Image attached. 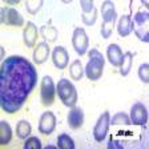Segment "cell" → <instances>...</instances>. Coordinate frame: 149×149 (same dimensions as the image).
<instances>
[{
	"instance_id": "1",
	"label": "cell",
	"mask_w": 149,
	"mask_h": 149,
	"mask_svg": "<svg viewBox=\"0 0 149 149\" xmlns=\"http://www.w3.org/2000/svg\"><path fill=\"white\" fill-rule=\"evenodd\" d=\"M37 84V72L29 60L13 55L0 65V108L13 115L25 104Z\"/></svg>"
},
{
	"instance_id": "2",
	"label": "cell",
	"mask_w": 149,
	"mask_h": 149,
	"mask_svg": "<svg viewBox=\"0 0 149 149\" xmlns=\"http://www.w3.org/2000/svg\"><path fill=\"white\" fill-rule=\"evenodd\" d=\"M105 67V59L99 49L93 48L88 52V63L85 65V76L91 81H97L101 79L102 71Z\"/></svg>"
},
{
	"instance_id": "3",
	"label": "cell",
	"mask_w": 149,
	"mask_h": 149,
	"mask_svg": "<svg viewBox=\"0 0 149 149\" xmlns=\"http://www.w3.org/2000/svg\"><path fill=\"white\" fill-rule=\"evenodd\" d=\"M56 95L59 96L60 101L68 108H72L77 104V89L68 79H60L59 83L56 84Z\"/></svg>"
},
{
	"instance_id": "4",
	"label": "cell",
	"mask_w": 149,
	"mask_h": 149,
	"mask_svg": "<svg viewBox=\"0 0 149 149\" xmlns=\"http://www.w3.org/2000/svg\"><path fill=\"white\" fill-rule=\"evenodd\" d=\"M133 32L136 35V37L139 40H141L143 43H148L149 41V12L148 11H139L134 13L133 19Z\"/></svg>"
},
{
	"instance_id": "5",
	"label": "cell",
	"mask_w": 149,
	"mask_h": 149,
	"mask_svg": "<svg viewBox=\"0 0 149 149\" xmlns=\"http://www.w3.org/2000/svg\"><path fill=\"white\" fill-rule=\"evenodd\" d=\"M56 100V84L51 76H44L40 84V101L43 105L49 107Z\"/></svg>"
},
{
	"instance_id": "6",
	"label": "cell",
	"mask_w": 149,
	"mask_h": 149,
	"mask_svg": "<svg viewBox=\"0 0 149 149\" xmlns=\"http://www.w3.org/2000/svg\"><path fill=\"white\" fill-rule=\"evenodd\" d=\"M72 47L76 51L79 56H84L88 52L89 47V37H88L85 29L81 27L74 28L73 35H72Z\"/></svg>"
},
{
	"instance_id": "7",
	"label": "cell",
	"mask_w": 149,
	"mask_h": 149,
	"mask_svg": "<svg viewBox=\"0 0 149 149\" xmlns=\"http://www.w3.org/2000/svg\"><path fill=\"white\" fill-rule=\"evenodd\" d=\"M109 120H111L109 112L108 111L102 112L101 116H100L99 120H97L96 125L93 127V139L96 140L97 143H102V141L107 139V136H108L109 127H111Z\"/></svg>"
},
{
	"instance_id": "8",
	"label": "cell",
	"mask_w": 149,
	"mask_h": 149,
	"mask_svg": "<svg viewBox=\"0 0 149 149\" xmlns=\"http://www.w3.org/2000/svg\"><path fill=\"white\" fill-rule=\"evenodd\" d=\"M130 124L136 125V127H145L148 123V111L143 102H134L129 113Z\"/></svg>"
},
{
	"instance_id": "9",
	"label": "cell",
	"mask_w": 149,
	"mask_h": 149,
	"mask_svg": "<svg viewBox=\"0 0 149 149\" xmlns=\"http://www.w3.org/2000/svg\"><path fill=\"white\" fill-rule=\"evenodd\" d=\"M56 124H57V120H56L55 113L51 111H47L40 116L37 128H39V132H40V133L51 134L53 130L56 129Z\"/></svg>"
},
{
	"instance_id": "10",
	"label": "cell",
	"mask_w": 149,
	"mask_h": 149,
	"mask_svg": "<svg viewBox=\"0 0 149 149\" xmlns=\"http://www.w3.org/2000/svg\"><path fill=\"white\" fill-rule=\"evenodd\" d=\"M52 63L57 69H65L69 64V53L67 48L57 45L52 51Z\"/></svg>"
},
{
	"instance_id": "11",
	"label": "cell",
	"mask_w": 149,
	"mask_h": 149,
	"mask_svg": "<svg viewBox=\"0 0 149 149\" xmlns=\"http://www.w3.org/2000/svg\"><path fill=\"white\" fill-rule=\"evenodd\" d=\"M24 23V17L13 7L8 6L4 8V24L8 27H23Z\"/></svg>"
},
{
	"instance_id": "12",
	"label": "cell",
	"mask_w": 149,
	"mask_h": 149,
	"mask_svg": "<svg viewBox=\"0 0 149 149\" xmlns=\"http://www.w3.org/2000/svg\"><path fill=\"white\" fill-rule=\"evenodd\" d=\"M37 37H39V29H37V27L32 22H27L24 25V29H23V40H24V44L28 48H32V47L36 45Z\"/></svg>"
},
{
	"instance_id": "13",
	"label": "cell",
	"mask_w": 149,
	"mask_h": 149,
	"mask_svg": "<svg viewBox=\"0 0 149 149\" xmlns=\"http://www.w3.org/2000/svg\"><path fill=\"white\" fill-rule=\"evenodd\" d=\"M67 121H68V125L71 129H79V128L83 127L84 124V112L81 108L79 107H72L69 108L68 116H67Z\"/></svg>"
},
{
	"instance_id": "14",
	"label": "cell",
	"mask_w": 149,
	"mask_h": 149,
	"mask_svg": "<svg viewBox=\"0 0 149 149\" xmlns=\"http://www.w3.org/2000/svg\"><path fill=\"white\" fill-rule=\"evenodd\" d=\"M49 45L47 41H41L35 47L33 51V63L35 64H44L49 57Z\"/></svg>"
},
{
	"instance_id": "15",
	"label": "cell",
	"mask_w": 149,
	"mask_h": 149,
	"mask_svg": "<svg viewBox=\"0 0 149 149\" xmlns=\"http://www.w3.org/2000/svg\"><path fill=\"white\" fill-rule=\"evenodd\" d=\"M124 53L121 51L120 45L117 44H109L107 48V59L113 67H120L121 61H123Z\"/></svg>"
},
{
	"instance_id": "16",
	"label": "cell",
	"mask_w": 149,
	"mask_h": 149,
	"mask_svg": "<svg viewBox=\"0 0 149 149\" xmlns=\"http://www.w3.org/2000/svg\"><path fill=\"white\" fill-rule=\"evenodd\" d=\"M133 31V23H132V17L129 15H123L118 19V24H117V33L121 37H127L129 36Z\"/></svg>"
},
{
	"instance_id": "17",
	"label": "cell",
	"mask_w": 149,
	"mask_h": 149,
	"mask_svg": "<svg viewBox=\"0 0 149 149\" xmlns=\"http://www.w3.org/2000/svg\"><path fill=\"white\" fill-rule=\"evenodd\" d=\"M100 13H101L102 22H111V20H117V13H116L115 4L111 0H105L101 4L100 8Z\"/></svg>"
},
{
	"instance_id": "18",
	"label": "cell",
	"mask_w": 149,
	"mask_h": 149,
	"mask_svg": "<svg viewBox=\"0 0 149 149\" xmlns=\"http://www.w3.org/2000/svg\"><path fill=\"white\" fill-rule=\"evenodd\" d=\"M40 35L44 41H47V43H53V41L57 40L59 32H57V28L53 27L49 23V24H45L40 28Z\"/></svg>"
},
{
	"instance_id": "19",
	"label": "cell",
	"mask_w": 149,
	"mask_h": 149,
	"mask_svg": "<svg viewBox=\"0 0 149 149\" xmlns=\"http://www.w3.org/2000/svg\"><path fill=\"white\" fill-rule=\"evenodd\" d=\"M13 139V132L7 121H0V145H8Z\"/></svg>"
},
{
	"instance_id": "20",
	"label": "cell",
	"mask_w": 149,
	"mask_h": 149,
	"mask_svg": "<svg viewBox=\"0 0 149 149\" xmlns=\"http://www.w3.org/2000/svg\"><path fill=\"white\" fill-rule=\"evenodd\" d=\"M133 57H134V53L133 52H127L124 53V57H123V61L120 64V74L121 76H128L132 69V64H133Z\"/></svg>"
},
{
	"instance_id": "21",
	"label": "cell",
	"mask_w": 149,
	"mask_h": 149,
	"mask_svg": "<svg viewBox=\"0 0 149 149\" xmlns=\"http://www.w3.org/2000/svg\"><path fill=\"white\" fill-rule=\"evenodd\" d=\"M69 74L71 79L74 81H80L84 76V68H83V63L80 60H74L69 64Z\"/></svg>"
},
{
	"instance_id": "22",
	"label": "cell",
	"mask_w": 149,
	"mask_h": 149,
	"mask_svg": "<svg viewBox=\"0 0 149 149\" xmlns=\"http://www.w3.org/2000/svg\"><path fill=\"white\" fill-rule=\"evenodd\" d=\"M31 132H32V127L27 120H22L16 124V134H17L19 139L22 140L27 139L31 134Z\"/></svg>"
},
{
	"instance_id": "23",
	"label": "cell",
	"mask_w": 149,
	"mask_h": 149,
	"mask_svg": "<svg viewBox=\"0 0 149 149\" xmlns=\"http://www.w3.org/2000/svg\"><path fill=\"white\" fill-rule=\"evenodd\" d=\"M111 125H115V127H118V125H130V120H129V115L125 113V112H117L111 117L109 120Z\"/></svg>"
},
{
	"instance_id": "24",
	"label": "cell",
	"mask_w": 149,
	"mask_h": 149,
	"mask_svg": "<svg viewBox=\"0 0 149 149\" xmlns=\"http://www.w3.org/2000/svg\"><path fill=\"white\" fill-rule=\"evenodd\" d=\"M57 146L60 149H74V141L68 133H61L57 137Z\"/></svg>"
},
{
	"instance_id": "25",
	"label": "cell",
	"mask_w": 149,
	"mask_h": 149,
	"mask_svg": "<svg viewBox=\"0 0 149 149\" xmlns=\"http://www.w3.org/2000/svg\"><path fill=\"white\" fill-rule=\"evenodd\" d=\"M44 0H25V9L29 15H36L41 9Z\"/></svg>"
},
{
	"instance_id": "26",
	"label": "cell",
	"mask_w": 149,
	"mask_h": 149,
	"mask_svg": "<svg viewBox=\"0 0 149 149\" xmlns=\"http://www.w3.org/2000/svg\"><path fill=\"white\" fill-rule=\"evenodd\" d=\"M97 17H99V11H97L96 8H93L89 13H81V20H83V23L85 25H88V27L95 24Z\"/></svg>"
},
{
	"instance_id": "27",
	"label": "cell",
	"mask_w": 149,
	"mask_h": 149,
	"mask_svg": "<svg viewBox=\"0 0 149 149\" xmlns=\"http://www.w3.org/2000/svg\"><path fill=\"white\" fill-rule=\"evenodd\" d=\"M137 74H139V79L143 81L144 84L149 83V64L148 63H143V64L139 67V71H137Z\"/></svg>"
},
{
	"instance_id": "28",
	"label": "cell",
	"mask_w": 149,
	"mask_h": 149,
	"mask_svg": "<svg viewBox=\"0 0 149 149\" xmlns=\"http://www.w3.org/2000/svg\"><path fill=\"white\" fill-rule=\"evenodd\" d=\"M24 148L25 149H40L41 148V143H40V140H39V137L28 136L27 139H25Z\"/></svg>"
},
{
	"instance_id": "29",
	"label": "cell",
	"mask_w": 149,
	"mask_h": 149,
	"mask_svg": "<svg viewBox=\"0 0 149 149\" xmlns=\"http://www.w3.org/2000/svg\"><path fill=\"white\" fill-rule=\"evenodd\" d=\"M80 7L83 9V13H89L95 8L93 0H80Z\"/></svg>"
},
{
	"instance_id": "30",
	"label": "cell",
	"mask_w": 149,
	"mask_h": 149,
	"mask_svg": "<svg viewBox=\"0 0 149 149\" xmlns=\"http://www.w3.org/2000/svg\"><path fill=\"white\" fill-rule=\"evenodd\" d=\"M4 3L7 4V6H9V7H13V6H17L22 0H3Z\"/></svg>"
},
{
	"instance_id": "31",
	"label": "cell",
	"mask_w": 149,
	"mask_h": 149,
	"mask_svg": "<svg viewBox=\"0 0 149 149\" xmlns=\"http://www.w3.org/2000/svg\"><path fill=\"white\" fill-rule=\"evenodd\" d=\"M4 56H6V49H4L3 45H0V61H3Z\"/></svg>"
},
{
	"instance_id": "32",
	"label": "cell",
	"mask_w": 149,
	"mask_h": 149,
	"mask_svg": "<svg viewBox=\"0 0 149 149\" xmlns=\"http://www.w3.org/2000/svg\"><path fill=\"white\" fill-rule=\"evenodd\" d=\"M0 24H4V8L0 7Z\"/></svg>"
},
{
	"instance_id": "33",
	"label": "cell",
	"mask_w": 149,
	"mask_h": 149,
	"mask_svg": "<svg viewBox=\"0 0 149 149\" xmlns=\"http://www.w3.org/2000/svg\"><path fill=\"white\" fill-rule=\"evenodd\" d=\"M73 0H61V3H64V4H69V3H72Z\"/></svg>"
},
{
	"instance_id": "34",
	"label": "cell",
	"mask_w": 149,
	"mask_h": 149,
	"mask_svg": "<svg viewBox=\"0 0 149 149\" xmlns=\"http://www.w3.org/2000/svg\"><path fill=\"white\" fill-rule=\"evenodd\" d=\"M141 1H143V4L145 7H149V1H148V0H141Z\"/></svg>"
}]
</instances>
